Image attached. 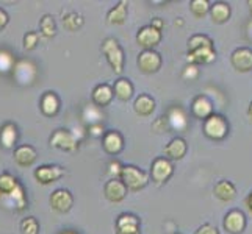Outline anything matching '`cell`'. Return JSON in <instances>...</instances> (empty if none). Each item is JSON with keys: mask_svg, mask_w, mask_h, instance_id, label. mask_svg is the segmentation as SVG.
<instances>
[{"mask_svg": "<svg viewBox=\"0 0 252 234\" xmlns=\"http://www.w3.org/2000/svg\"><path fill=\"white\" fill-rule=\"evenodd\" d=\"M102 52H103V55H105L108 64L111 66L113 71H115V74L118 75L123 74L126 56H124L123 47L119 46V42L115 38H107L102 42Z\"/></svg>", "mask_w": 252, "mask_h": 234, "instance_id": "6da1fadb", "label": "cell"}, {"mask_svg": "<svg viewBox=\"0 0 252 234\" xmlns=\"http://www.w3.org/2000/svg\"><path fill=\"white\" fill-rule=\"evenodd\" d=\"M119 178L123 180V183L127 186V189L133 190V192L141 190L149 183V175L141 169H138L136 166H123Z\"/></svg>", "mask_w": 252, "mask_h": 234, "instance_id": "7a4b0ae2", "label": "cell"}, {"mask_svg": "<svg viewBox=\"0 0 252 234\" xmlns=\"http://www.w3.org/2000/svg\"><path fill=\"white\" fill-rule=\"evenodd\" d=\"M204 134L213 141H222L229 134V122L224 116L213 114L204 120Z\"/></svg>", "mask_w": 252, "mask_h": 234, "instance_id": "3957f363", "label": "cell"}, {"mask_svg": "<svg viewBox=\"0 0 252 234\" xmlns=\"http://www.w3.org/2000/svg\"><path fill=\"white\" fill-rule=\"evenodd\" d=\"M161 63H163L161 55L155 50H143L141 53L138 55V59H136L138 69L144 74L158 72L160 67H161Z\"/></svg>", "mask_w": 252, "mask_h": 234, "instance_id": "277c9868", "label": "cell"}, {"mask_svg": "<svg viewBox=\"0 0 252 234\" xmlns=\"http://www.w3.org/2000/svg\"><path fill=\"white\" fill-rule=\"evenodd\" d=\"M174 173V166L168 158H155L151 167V177L152 181L157 184H163L172 177Z\"/></svg>", "mask_w": 252, "mask_h": 234, "instance_id": "5b68a950", "label": "cell"}, {"mask_svg": "<svg viewBox=\"0 0 252 234\" xmlns=\"http://www.w3.org/2000/svg\"><path fill=\"white\" fill-rule=\"evenodd\" d=\"M161 41V31L154 28L152 25H146V27L140 28L136 34V42L138 46H141L144 50H154Z\"/></svg>", "mask_w": 252, "mask_h": 234, "instance_id": "8992f818", "label": "cell"}, {"mask_svg": "<svg viewBox=\"0 0 252 234\" xmlns=\"http://www.w3.org/2000/svg\"><path fill=\"white\" fill-rule=\"evenodd\" d=\"M77 144H79L77 137L71 131H67V130H57L50 137V145L64 152L77 150Z\"/></svg>", "mask_w": 252, "mask_h": 234, "instance_id": "52a82bcc", "label": "cell"}, {"mask_svg": "<svg viewBox=\"0 0 252 234\" xmlns=\"http://www.w3.org/2000/svg\"><path fill=\"white\" fill-rule=\"evenodd\" d=\"M128 189L127 186L123 183L121 178H111L105 183V187H103V194H105L107 200H110L111 203H119L123 202L127 197Z\"/></svg>", "mask_w": 252, "mask_h": 234, "instance_id": "ba28073f", "label": "cell"}, {"mask_svg": "<svg viewBox=\"0 0 252 234\" xmlns=\"http://www.w3.org/2000/svg\"><path fill=\"white\" fill-rule=\"evenodd\" d=\"M224 230L230 234H241L246 230V215L240 209H232L224 217Z\"/></svg>", "mask_w": 252, "mask_h": 234, "instance_id": "9c48e42d", "label": "cell"}, {"mask_svg": "<svg viewBox=\"0 0 252 234\" xmlns=\"http://www.w3.org/2000/svg\"><path fill=\"white\" fill-rule=\"evenodd\" d=\"M74 205V197L67 189H57L50 195V206L57 212H67Z\"/></svg>", "mask_w": 252, "mask_h": 234, "instance_id": "30bf717a", "label": "cell"}, {"mask_svg": "<svg viewBox=\"0 0 252 234\" xmlns=\"http://www.w3.org/2000/svg\"><path fill=\"white\" fill-rule=\"evenodd\" d=\"M116 234H141L140 219L135 214H121L116 220Z\"/></svg>", "mask_w": 252, "mask_h": 234, "instance_id": "8fae6325", "label": "cell"}, {"mask_svg": "<svg viewBox=\"0 0 252 234\" xmlns=\"http://www.w3.org/2000/svg\"><path fill=\"white\" fill-rule=\"evenodd\" d=\"M230 61L238 72L252 71V50L248 47H240L237 50H233Z\"/></svg>", "mask_w": 252, "mask_h": 234, "instance_id": "7c38bea8", "label": "cell"}, {"mask_svg": "<svg viewBox=\"0 0 252 234\" xmlns=\"http://www.w3.org/2000/svg\"><path fill=\"white\" fill-rule=\"evenodd\" d=\"M191 112L196 119L207 120L210 116H213V102L207 95H197L191 103Z\"/></svg>", "mask_w": 252, "mask_h": 234, "instance_id": "4fadbf2b", "label": "cell"}, {"mask_svg": "<svg viewBox=\"0 0 252 234\" xmlns=\"http://www.w3.org/2000/svg\"><path fill=\"white\" fill-rule=\"evenodd\" d=\"M36 66H34L32 61H19L16 63L14 66V77L16 80L19 81L21 84H30L34 81V78H36Z\"/></svg>", "mask_w": 252, "mask_h": 234, "instance_id": "5bb4252c", "label": "cell"}, {"mask_svg": "<svg viewBox=\"0 0 252 234\" xmlns=\"http://www.w3.org/2000/svg\"><path fill=\"white\" fill-rule=\"evenodd\" d=\"M102 147L108 155H119L124 149V137L116 130H110L102 137Z\"/></svg>", "mask_w": 252, "mask_h": 234, "instance_id": "9a60e30c", "label": "cell"}, {"mask_svg": "<svg viewBox=\"0 0 252 234\" xmlns=\"http://www.w3.org/2000/svg\"><path fill=\"white\" fill-rule=\"evenodd\" d=\"M63 175H64V169L58 166H41L39 169L34 170V178H36L38 183L41 184L55 183V181L60 180Z\"/></svg>", "mask_w": 252, "mask_h": 234, "instance_id": "2e32d148", "label": "cell"}, {"mask_svg": "<svg viewBox=\"0 0 252 234\" xmlns=\"http://www.w3.org/2000/svg\"><path fill=\"white\" fill-rule=\"evenodd\" d=\"M188 152V145L184 137H172V139L164 147V158H168L169 161H179L182 159Z\"/></svg>", "mask_w": 252, "mask_h": 234, "instance_id": "e0dca14e", "label": "cell"}, {"mask_svg": "<svg viewBox=\"0 0 252 234\" xmlns=\"http://www.w3.org/2000/svg\"><path fill=\"white\" fill-rule=\"evenodd\" d=\"M113 97H115V91L110 84L107 83H102V84H97L94 88L93 94H91V99H93V103L95 106L99 108H103L111 103Z\"/></svg>", "mask_w": 252, "mask_h": 234, "instance_id": "ac0fdd59", "label": "cell"}, {"mask_svg": "<svg viewBox=\"0 0 252 234\" xmlns=\"http://www.w3.org/2000/svg\"><path fill=\"white\" fill-rule=\"evenodd\" d=\"M216 59V52L215 47H204L197 49L194 52H188L187 61L188 64H210Z\"/></svg>", "mask_w": 252, "mask_h": 234, "instance_id": "d6986e66", "label": "cell"}, {"mask_svg": "<svg viewBox=\"0 0 252 234\" xmlns=\"http://www.w3.org/2000/svg\"><path fill=\"white\" fill-rule=\"evenodd\" d=\"M38 153L32 145H21L14 150V161L19 164L21 167H30L32 164L36 161Z\"/></svg>", "mask_w": 252, "mask_h": 234, "instance_id": "ffe728a7", "label": "cell"}, {"mask_svg": "<svg viewBox=\"0 0 252 234\" xmlns=\"http://www.w3.org/2000/svg\"><path fill=\"white\" fill-rule=\"evenodd\" d=\"M213 194L216 198H220L221 202H232L237 195V187L232 181L222 180V181H218V183L215 184Z\"/></svg>", "mask_w": 252, "mask_h": 234, "instance_id": "44dd1931", "label": "cell"}, {"mask_svg": "<svg viewBox=\"0 0 252 234\" xmlns=\"http://www.w3.org/2000/svg\"><path fill=\"white\" fill-rule=\"evenodd\" d=\"M41 111L47 117L57 116V112L60 111V99L55 92H44L41 99Z\"/></svg>", "mask_w": 252, "mask_h": 234, "instance_id": "7402d4cb", "label": "cell"}, {"mask_svg": "<svg viewBox=\"0 0 252 234\" xmlns=\"http://www.w3.org/2000/svg\"><path fill=\"white\" fill-rule=\"evenodd\" d=\"M128 3L126 0H121L116 3L115 8H111L107 14V22L111 25H123L127 21V14H128Z\"/></svg>", "mask_w": 252, "mask_h": 234, "instance_id": "603a6c76", "label": "cell"}, {"mask_svg": "<svg viewBox=\"0 0 252 234\" xmlns=\"http://www.w3.org/2000/svg\"><path fill=\"white\" fill-rule=\"evenodd\" d=\"M168 120H169V125L171 130H185L188 127V117L185 114V111L182 109L180 106H172L168 111Z\"/></svg>", "mask_w": 252, "mask_h": 234, "instance_id": "cb8c5ba5", "label": "cell"}, {"mask_svg": "<svg viewBox=\"0 0 252 234\" xmlns=\"http://www.w3.org/2000/svg\"><path fill=\"white\" fill-rule=\"evenodd\" d=\"M133 109L138 116L141 117H147L151 116L152 112L155 111V100L151 97V95L147 94H141L140 97H138L133 103Z\"/></svg>", "mask_w": 252, "mask_h": 234, "instance_id": "d4e9b609", "label": "cell"}, {"mask_svg": "<svg viewBox=\"0 0 252 234\" xmlns=\"http://www.w3.org/2000/svg\"><path fill=\"white\" fill-rule=\"evenodd\" d=\"M212 21L216 24H224L230 19V5L225 2H216L210 8Z\"/></svg>", "mask_w": 252, "mask_h": 234, "instance_id": "484cf974", "label": "cell"}, {"mask_svg": "<svg viewBox=\"0 0 252 234\" xmlns=\"http://www.w3.org/2000/svg\"><path fill=\"white\" fill-rule=\"evenodd\" d=\"M113 91H115V95L123 102H127L133 97V84L132 81L128 80V78H119V80L115 83V88H113Z\"/></svg>", "mask_w": 252, "mask_h": 234, "instance_id": "4316f807", "label": "cell"}, {"mask_svg": "<svg viewBox=\"0 0 252 234\" xmlns=\"http://www.w3.org/2000/svg\"><path fill=\"white\" fill-rule=\"evenodd\" d=\"M17 141V128L13 124H5L0 130V144L5 149H13Z\"/></svg>", "mask_w": 252, "mask_h": 234, "instance_id": "83f0119b", "label": "cell"}, {"mask_svg": "<svg viewBox=\"0 0 252 234\" xmlns=\"http://www.w3.org/2000/svg\"><path fill=\"white\" fill-rule=\"evenodd\" d=\"M19 186L21 184L17 183V180L11 177L10 173H2V175H0V197L8 198Z\"/></svg>", "mask_w": 252, "mask_h": 234, "instance_id": "f1b7e54d", "label": "cell"}, {"mask_svg": "<svg viewBox=\"0 0 252 234\" xmlns=\"http://www.w3.org/2000/svg\"><path fill=\"white\" fill-rule=\"evenodd\" d=\"M204 47H213V41L207 36V34H194L188 41V52H194L197 49Z\"/></svg>", "mask_w": 252, "mask_h": 234, "instance_id": "f546056e", "label": "cell"}, {"mask_svg": "<svg viewBox=\"0 0 252 234\" xmlns=\"http://www.w3.org/2000/svg\"><path fill=\"white\" fill-rule=\"evenodd\" d=\"M210 8H212V3L208 2V0H193V2L189 3V10L197 19H202L205 14L210 13Z\"/></svg>", "mask_w": 252, "mask_h": 234, "instance_id": "4dcf8cb0", "label": "cell"}, {"mask_svg": "<svg viewBox=\"0 0 252 234\" xmlns=\"http://www.w3.org/2000/svg\"><path fill=\"white\" fill-rule=\"evenodd\" d=\"M39 28H41V34H42V36L54 38L55 33H57V25H55L54 17H52L50 14H46L41 19V22H39Z\"/></svg>", "mask_w": 252, "mask_h": 234, "instance_id": "1f68e13d", "label": "cell"}, {"mask_svg": "<svg viewBox=\"0 0 252 234\" xmlns=\"http://www.w3.org/2000/svg\"><path fill=\"white\" fill-rule=\"evenodd\" d=\"M63 25H64L66 30L75 31L83 25V17L80 14H77V13H67V14L63 16Z\"/></svg>", "mask_w": 252, "mask_h": 234, "instance_id": "d6a6232c", "label": "cell"}, {"mask_svg": "<svg viewBox=\"0 0 252 234\" xmlns=\"http://www.w3.org/2000/svg\"><path fill=\"white\" fill-rule=\"evenodd\" d=\"M16 66L14 56L6 50H0V74H6L13 71Z\"/></svg>", "mask_w": 252, "mask_h": 234, "instance_id": "836d02e7", "label": "cell"}, {"mask_svg": "<svg viewBox=\"0 0 252 234\" xmlns=\"http://www.w3.org/2000/svg\"><path fill=\"white\" fill-rule=\"evenodd\" d=\"M83 117L90 125L100 124V119H103V114L99 106H86L83 111Z\"/></svg>", "mask_w": 252, "mask_h": 234, "instance_id": "e575fe53", "label": "cell"}, {"mask_svg": "<svg viewBox=\"0 0 252 234\" xmlns=\"http://www.w3.org/2000/svg\"><path fill=\"white\" fill-rule=\"evenodd\" d=\"M22 234H39V223L34 217H27L21 222Z\"/></svg>", "mask_w": 252, "mask_h": 234, "instance_id": "d590c367", "label": "cell"}, {"mask_svg": "<svg viewBox=\"0 0 252 234\" xmlns=\"http://www.w3.org/2000/svg\"><path fill=\"white\" fill-rule=\"evenodd\" d=\"M152 130L155 133H168L171 130V125H169V120H168V116H160L155 122L152 124Z\"/></svg>", "mask_w": 252, "mask_h": 234, "instance_id": "8d00e7d4", "label": "cell"}, {"mask_svg": "<svg viewBox=\"0 0 252 234\" xmlns=\"http://www.w3.org/2000/svg\"><path fill=\"white\" fill-rule=\"evenodd\" d=\"M38 41H39V34L36 31H29L24 36V49L25 50H33L34 47H36Z\"/></svg>", "mask_w": 252, "mask_h": 234, "instance_id": "74e56055", "label": "cell"}, {"mask_svg": "<svg viewBox=\"0 0 252 234\" xmlns=\"http://www.w3.org/2000/svg\"><path fill=\"white\" fill-rule=\"evenodd\" d=\"M197 75H199V69L196 64H187L184 69V74H182V77H184L187 81H194Z\"/></svg>", "mask_w": 252, "mask_h": 234, "instance_id": "f35d334b", "label": "cell"}, {"mask_svg": "<svg viewBox=\"0 0 252 234\" xmlns=\"http://www.w3.org/2000/svg\"><path fill=\"white\" fill-rule=\"evenodd\" d=\"M90 134L93 137H102V136H105V130H103V125L102 124H94V125H90Z\"/></svg>", "mask_w": 252, "mask_h": 234, "instance_id": "ab89813d", "label": "cell"}, {"mask_svg": "<svg viewBox=\"0 0 252 234\" xmlns=\"http://www.w3.org/2000/svg\"><path fill=\"white\" fill-rule=\"evenodd\" d=\"M194 234H220V231L216 227H213V225L205 223V225H202L201 228H197V231Z\"/></svg>", "mask_w": 252, "mask_h": 234, "instance_id": "60d3db41", "label": "cell"}, {"mask_svg": "<svg viewBox=\"0 0 252 234\" xmlns=\"http://www.w3.org/2000/svg\"><path fill=\"white\" fill-rule=\"evenodd\" d=\"M6 24H8V14L0 8V30H3L6 27Z\"/></svg>", "mask_w": 252, "mask_h": 234, "instance_id": "b9f144b4", "label": "cell"}, {"mask_svg": "<svg viewBox=\"0 0 252 234\" xmlns=\"http://www.w3.org/2000/svg\"><path fill=\"white\" fill-rule=\"evenodd\" d=\"M151 25H152L154 28H157L158 31H161L163 27H164V22L160 19V17H155V19H152V24H151Z\"/></svg>", "mask_w": 252, "mask_h": 234, "instance_id": "7bdbcfd3", "label": "cell"}, {"mask_svg": "<svg viewBox=\"0 0 252 234\" xmlns=\"http://www.w3.org/2000/svg\"><path fill=\"white\" fill-rule=\"evenodd\" d=\"M245 203H246V206H248V209L252 212V192L246 197V202H245Z\"/></svg>", "mask_w": 252, "mask_h": 234, "instance_id": "ee69618b", "label": "cell"}, {"mask_svg": "<svg viewBox=\"0 0 252 234\" xmlns=\"http://www.w3.org/2000/svg\"><path fill=\"white\" fill-rule=\"evenodd\" d=\"M248 119L252 122V102H251V105H249V108H248Z\"/></svg>", "mask_w": 252, "mask_h": 234, "instance_id": "f6af8a7d", "label": "cell"}, {"mask_svg": "<svg viewBox=\"0 0 252 234\" xmlns=\"http://www.w3.org/2000/svg\"><path fill=\"white\" fill-rule=\"evenodd\" d=\"M248 6H249V11L252 13V0H248Z\"/></svg>", "mask_w": 252, "mask_h": 234, "instance_id": "bcb514c9", "label": "cell"}, {"mask_svg": "<svg viewBox=\"0 0 252 234\" xmlns=\"http://www.w3.org/2000/svg\"><path fill=\"white\" fill-rule=\"evenodd\" d=\"M62 234H77L75 231H71V230H69V231H64V233H62Z\"/></svg>", "mask_w": 252, "mask_h": 234, "instance_id": "7dc6e473", "label": "cell"}, {"mask_svg": "<svg viewBox=\"0 0 252 234\" xmlns=\"http://www.w3.org/2000/svg\"><path fill=\"white\" fill-rule=\"evenodd\" d=\"M177 234H179V233H177Z\"/></svg>", "mask_w": 252, "mask_h": 234, "instance_id": "c3c4849f", "label": "cell"}]
</instances>
